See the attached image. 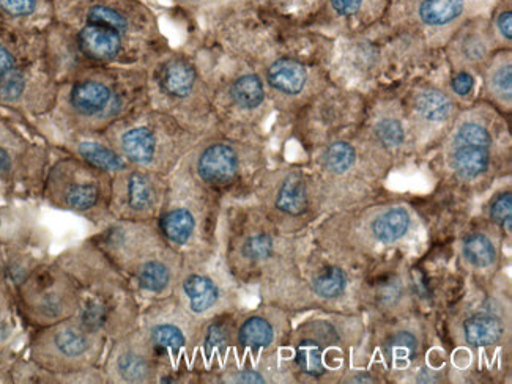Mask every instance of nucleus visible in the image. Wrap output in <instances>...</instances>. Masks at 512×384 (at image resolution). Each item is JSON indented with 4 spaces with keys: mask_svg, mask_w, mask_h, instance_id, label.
<instances>
[{
    "mask_svg": "<svg viewBox=\"0 0 512 384\" xmlns=\"http://www.w3.org/2000/svg\"><path fill=\"white\" fill-rule=\"evenodd\" d=\"M268 5L278 8L279 12H297L303 8L319 10L320 0H265Z\"/></svg>",
    "mask_w": 512,
    "mask_h": 384,
    "instance_id": "40",
    "label": "nucleus"
},
{
    "mask_svg": "<svg viewBox=\"0 0 512 384\" xmlns=\"http://www.w3.org/2000/svg\"><path fill=\"white\" fill-rule=\"evenodd\" d=\"M67 139L68 153L103 172L116 175L130 167L103 134H78Z\"/></svg>",
    "mask_w": 512,
    "mask_h": 384,
    "instance_id": "14",
    "label": "nucleus"
},
{
    "mask_svg": "<svg viewBox=\"0 0 512 384\" xmlns=\"http://www.w3.org/2000/svg\"><path fill=\"white\" fill-rule=\"evenodd\" d=\"M273 249H275V244L268 233H254L243 241L240 251H242L243 259L251 263H259L270 259Z\"/></svg>",
    "mask_w": 512,
    "mask_h": 384,
    "instance_id": "36",
    "label": "nucleus"
},
{
    "mask_svg": "<svg viewBox=\"0 0 512 384\" xmlns=\"http://www.w3.org/2000/svg\"><path fill=\"white\" fill-rule=\"evenodd\" d=\"M386 356L396 364L409 362L416 355V339L410 333H397L386 342Z\"/></svg>",
    "mask_w": 512,
    "mask_h": 384,
    "instance_id": "37",
    "label": "nucleus"
},
{
    "mask_svg": "<svg viewBox=\"0 0 512 384\" xmlns=\"http://www.w3.org/2000/svg\"><path fill=\"white\" fill-rule=\"evenodd\" d=\"M489 92L501 104L511 106L512 101V65L511 60L501 59L490 71Z\"/></svg>",
    "mask_w": 512,
    "mask_h": 384,
    "instance_id": "30",
    "label": "nucleus"
},
{
    "mask_svg": "<svg viewBox=\"0 0 512 384\" xmlns=\"http://www.w3.org/2000/svg\"><path fill=\"white\" fill-rule=\"evenodd\" d=\"M391 0H320L319 12L339 21L380 18L390 10Z\"/></svg>",
    "mask_w": 512,
    "mask_h": 384,
    "instance_id": "17",
    "label": "nucleus"
},
{
    "mask_svg": "<svg viewBox=\"0 0 512 384\" xmlns=\"http://www.w3.org/2000/svg\"><path fill=\"white\" fill-rule=\"evenodd\" d=\"M54 16V0H0V18L24 24L30 19Z\"/></svg>",
    "mask_w": 512,
    "mask_h": 384,
    "instance_id": "24",
    "label": "nucleus"
},
{
    "mask_svg": "<svg viewBox=\"0 0 512 384\" xmlns=\"http://www.w3.org/2000/svg\"><path fill=\"white\" fill-rule=\"evenodd\" d=\"M413 109L424 122L442 125L453 117L454 101L443 90L429 87L416 93L413 98Z\"/></svg>",
    "mask_w": 512,
    "mask_h": 384,
    "instance_id": "19",
    "label": "nucleus"
},
{
    "mask_svg": "<svg viewBox=\"0 0 512 384\" xmlns=\"http://www.w3.org/2000/svg\"><path fill=\"white\" fill-rule=\"evenodd\" d=\"M153 358H156L147 340L144 347L139 334L127 333L111 340L101 367L108 383H149L153 377Z\"/></svg>",
    "mask_w": 512,
    "mask_h": 384,
    "instance_id": "9",
    "label": "nucleus"
},
{
    "mask_svg": "<svg viewBox=\"0 0 512 384\" xmlns=\"http://www.w3.org/2000/svg\"><path fill=\"white\" fill-rule=\"evenodd\" d=\"M153 172L128 167L112 175L109 216L116 221H139L155 210L160 202Z\"/></svg>",
    "mask_w": 512,
    "mask_h": 384,
    "instance_id": "8",
    "label": "nucleus"
},
{
    "mask_svg": "<svg viewBox=\"0 0 512 384\" xmlns=\"http://www.w3.org/2000/svg\"><path fill=\"white\" fill-rule=\"evenodd\" d=\"M490 218L497 222L498 226L511 232L512 227V194L505 192L501 194L490 210Z\"/></svg>",
    "mask_w": 512,
    "mask_h": 384,
    "instance_id": "39",
    "label": "nucleus"
},
{
    "mask_svg": "<svg viewBox=\"0 0 512 384\" xmlns=\"http://www.w3.org/2000/svg\"><path fill=\"white\" fill-rule=\"evenodd\" d=\"M152 82L167 101L183 103L194 98L201 89V74L188 57L171 56L156 63Z\"/></svg>",
    "mask_w": 512,
    "mask_h": 384,
    "instance_id": "12",
    "label": "nucleus"
},
{
    "mask_svg": "<svg viewBox=\"0 0 512 384\" xmlns=\"http://www.w3.org/2000/svg\"><path fill=\"white\" fill-rule=\"evenodd\" d=\"M492 131L478 120H465L457 126L449 145V164L462 180H475L492 164Z\"/></svg>",
    "mask_w": 512,
    "mask_h": 384,
    "instance_id": "10",
    "label": "nucleus"
},
{
    "mask_svg": "<svg viewBox=\"0 0 512 384\" xmlns=\"http://www.w3.org/2000/svg\"><path fill=\"white\" fill-rule=\"evenodd\" d=\"M374 139L385 150H396L405 142V128L402 120L396 117H382L372 128Z\"/></svg>",
    "mask_w": 512,
    "mask_h": 384,
    "instance_id": "31",
    "label": "nucleus"
},
{
    "mask_svg": "<svg viewBox=\"0 0 512 384\" xmlns=\"http://www.w3.org/2000/svg\"><path fill=\"white\" fill-rule=\"evenodd\" d=\"M234 381L235 383L264 384L265 378L256 370L245 369L235 375Z\"/></svg>",
    "mask_w": 512,
    "mask_h": 384,
    "instance_id": "42",
    "label": "nucleus"
},
{
    "mask_svg": "<svg viewBox=\"0 0 512 384\" xmlns=\"http://www.w3.org/2000/svg\"><path fill=\"white\" fill-rule=\"evenodd\" d=\"M464 255L467 262L478 268H486L495 262V248L492 241L484 235H470L465 238Z\"/></svg>",
    "mask_w": 512,
    "mask_h": 384,
    "instance_id": "32",
    "label": "nucleus"
},
{
    "mask_svg": "<svg viewBox=\"0 0 512 384\" xmlns=\"http://www.w3.org/2000/svg\"><path fill=\"white\" fill-rule=\"evenodd\" d=\"M19 306L37 328L54 325L78 311L75 282L64 266L40 265L18 279Z\"/></svg>",
    "mask_w": 512,
    "mask_h": 384,
    "instance_id": "5",
    "label": "nucleus"
},
{
    "mask_svg": "<svg viewBox=\"0 0 512 384\" xmlns=\"http://www.w3.org/2000/svg\"><path fill=\"white\" fill-rule=\"evenodd\" d=\"M111 181V174L70 153L49 170L45 192L52 205L97 218L109 215Z\"/></svg>",
    "mask_w": 512,
    "mask_h": 384,
    "instance_id": "4",
    "label": "nucleus"
},
{
    "mask_svg": "<svg viewBox=\"0 0 512 384\" xmlns=\"http://www.w3.org/2000/svg\"><path fill=\"white\" fill-rule=\"evenodd\" d=\"M273 340H275V328L267 318L260 315L249 317L238 329V342L245 350L253 353H259L270 347Z\"/></svg>",
    "mask_w": 512,
    "mask_h": 384,
    "instance_id": "25",
    "label": "nucleus"
},
{
    "mask_svg": "<svg viewBox=\"0 0 512 384\" xmlns=\"http://www.w3.org/2000/svg\"><path fill=\"white\" fill-rule=\"evenodd\" d=\"M231 345V328L224 322L208 326L204 337V350L208 358H223Z\"/></svg>",
    "mask_w": 512,
    "mask_h": 384,
    "instance_id": "34",
    "label": "nucleus"
},
{
    "mask_svg": "<svg viewBox=\"0 0 512 384\" xmlns=\"http://www.w3.org/2000/svg\"><path fill=\"white\" fill-rule=\"evenodd\" d=\"M54 16L68 27H112L141 46L149 45L156 32L155 15L141 0H54Z\"/></svg>",
    "mask_w": 512,
    "mask_h": 384,
    "instance_id": "6",
    "label": "nucleus"
},
{
    "mask_svg": "<svg viewBox=\"0 0 512 384\" xmlns=\"http://www.w3.org/2000/svg\"><path fill=\"white\" fill-rule=\"evenodd\" d=\"M297 366L312 377H320L325 372L320 345L312 340H303L297 347Z\"/></svg>",
    "mask_w": 512,
    "mask_h": 384,
    "instance_id": "35",
    "label": "nucleus"
},
{
    "mask_svg": "<svg viewBox=\"0 0 512 384\" xmlns=\"http://www.w3.org/2000/svg\"><path fill=\"white\" fill-rule=\"evenodd\" d=\"M149 74L138 67L86 65L59 87L56 106L68 136L103 134L123 117L141 111Z\"/></svg>",
    "mask_w": 512,
    "mask_h": 384,
    "instance_id": "1",
    "label": "nucleus"
},
{
    "mask_svg": "<svg viewBox=\"0 0 512 384\" xmlns=\"http://www.w3.org/2000/svg\"><path fill=\"white\" fill-rule=\"evenodd\" d=\"M163 237L175 246H185L193 238L196 218L188 208H172L160 218Z\"/></svg>",
    "mask_w": 512,
    "mask_h": 384,
    "instance_id": "23",
    "label": "nucleus"
},
{
    "mask_svg": "<svg viewBox=\"0 0 512 384\" xmlns=\"http://www.w3.org/2000/svg\"><path fill=\"white\" fill-rule=\"evenodd\" d=\"M65 270L75 282L78 311L82 325L108 340L130 333L134 314V296L116 265L87 241L81 248L62 257Z\"/></svg>",
    "mask_w": 512,
    "mask_h": 384,
    "instance_id": "2",
    "label": "nucleus"
},
{
    "mask_svg": "<svg viewBox=\"0 0 512 384\" xmlns=\"http://www.w3.org/2000/svg\"><path fill=\"white\" fill-rule=\"evenodd\" d=\"M490 24L497 30L503 40H512V2L511 0H498L494 13L490 16Z\"/></svg>",
    "mask_w": 512,
    "mask_h": 384,
    "instance_id": "38",
    "label": "nucleus"
},
{
    "mask_svg": "<svg viewBox=\"0 0 512 384\" xmlns=\"http://www.w3.org/2000/svg\"><path fill=\"white\" fill-rule=\"evenodd\" d=\"M276 208L290 216H300L308 208V188L300 172H290L282 178L275 199Z\"/></svg>",
    "mask_w": 512,
    "mask_h": 384,
    "instance_id": "20",
    "label": "nucleus"
},
{
    "mask_svg": "<svg viewBox=\"0 0 512 384\" xmlns=\"http://www.w3.org/2000/svg\"><path fill=\"white\" fill-rule=\"evenodd\" d=\"M308 79L309 71L305 63L292 57H279L268 65L264 82L273 92L294 98L306 89Z\"/></svg>",
    "mask_w": 512,
    "mask_h": 384,
    "instance_id": "15",
    "label": "nucleus"
},
{
    "mask_svg": "<svg viewBox=\"0 0 512 384\" xmlns=\"http://www.w3.org/2000/svg\"><path fill=\"white\" fill-rule=\"evenodd\" d=\"M464 334L472 347H489L503 336V325L495 317L476 315L464 323Z\"/></svg>",
    "mask_w": 512,
    "mask_h": 384,
    "instance_id": "26",
    "label": "nucleus"
},
{
    "mask_svg": "<svg viewBox=\"0 0 512 384\" xmlns=\"http://www.w3.org/2000/svg\"><path fill=\"white\" fill-rule=\"evenodd\" d=\"M147 340L156 358L179 356L186 347L183 329L174 323H153L147 328Z\"/></svg>",
    "mask_w": 512,
    "mask_h": 384,
    "instance_id": "22",
    "label": "nucleus"
},
{
    "mask_svg": "<svg viewBox=\"0 0 512 384\" xmlns=\"http://www.w3.org/2000/svg\"><path fill=\"white\" fill-rule=\"evenodd\" d=\"M484 26V19H475L464 26V32L459 40V52L467 62L478 63L486 59L489 46L483 32Z\"/></svg>",
    "mask_w": 512,
    "mask_h": 384,
    "instance_id": "28",
    "label": "nucleus"
},
{
    "mask_svg": "<svg viewBox=\"0 0 512 384\" xmlns=\"http://www.w3.org/2000/svg\"><path fill=\"white\" fill-rule=\"evenodd\" d=\"M409 5L413 18L427 29L456 26L481 0H397Z\"/></svg>",
    "mask_w": 512,
    "mask_h": 384,
    "instance_id": "13",
    "label": "nucleus"
},
{
    "mask_svg": "<svg viewBox=\"0 0 512 384\" xmlns=\"http://www.w3.org/2000/svg\"><path fill=\"white\" fill-rule=\"evenodd\" d=\"M322 163L331 174H347L357 163V150L350 142H331L323 152Z\"/></svg>",
    "mask_w": 512,
    "mask_h": 384,
    "instance_id": "29",
    "label": "nucleus"
},
{
    "mask_svg": "<svg viewBox=\"0 0 512 384\" xmlns=\"http://www.w3.org/2000/svg\"><path fill=\"white\" fill-rule=\"evenodd\" d=\"M108 344L103 334L82 325L73 315L37 328L30 342V358L57 377H79L97 370Z\"/></svg>",
    "mask_w": 512,
    "mask_h": 384,
    "instance_id": "3",
    "label": "nucleus"
},
{
    "mask_svg": "<svg viewBox=\"0 0 512 384\" xmlns=\"http://www.w3.org/2000/svg\"><path fill=\"white\" fill-rule=\"evenodd\" d=\"M177 130L152 112L138 111L109 126L103 136L128 166L153 172L163 163L167 139Z\"/></svg>",
    "mask_w": 512,
    "mask_h": 384,
    "instance_id": "7",
    "label": "nucleus"
},
{
    "mask_svg": "<svg viewBox=\"0 0 512 384\" xmlns=\"http://www.w3.org/2000/svg\"><path fill=\"white\" fill-rule=\"evenodd\" d=\"M232 106L238 111L254 112L264 106L267 89L262 76L257 73L240 74L227 89Z\"/></svg>",
    "mask_w": 512,
    "mask_h": 384,
    "instance_id": "18",
    "label": "nucleus"
},
{
    "mask_svg": "<svg viewBox=\"0 0 512 384\" xmlns=\"http://www.w3.org/2000/svg\"><path fill=\"white\" fill-rule=\"evenodd\" d=\"M174 4L180 5L185 8H199L204 7L210 0H171Z\"/></svg>",
    "mask_w": 512,
    "mask_h": 384,
    "instance_id": "43",
    "label": "nucleus"
},
{
    "mask_svg": "<svg viewBox=\"0 0 512 384\" xmlns=\"http://www.w3.org/2000/svg\"><path fill=\"white\" fill-rule=\"evenodd\" d=\"M182 288L194 314H205L218 304L219 288L212 277L190 274L185 277Z\"/></svg>",
    "mask_w": 512,
    "mask_h": 384,
    "instance_id": "21",
    "label": "nucleus"
},
{
    "mask_svg": "<svg viewBox=\"0 0 512 384\" xmlns=\"http://www.w3.org/2000/svg\"><path fill=\"white\" fill-rule=\"evenodd\" d=\"M194 170L199 180L213 188L229 186L242 170V150L229 141H213L197 152Z\"/></svg>",
    "mask_w": 512,
    "mask_h": 384,
    "instance_id": "11",
    "label": "nucleus"
},
{
    "mask_svg": "<svg viewBox=\"0 0 512 384\" xmlns=\"http://www.w3.org/2000/svg\"><path fill=\"white\" fill-rule=\"evenodd\" d=\"M454 93L459 96H467L475 89V78L468 71H459L451 81Z\"/></svg>",
    "mask_w": 512,
    "mask_h": 384,
    "instance_id": "41",
    "label": "nucleus"
},
{
    "mask_svg": "<svg viewBox=\"0 0 512 384\" xmlns=\"http://www.w3.org/2000/svg\"><path fill=\"white\" fill-rule=\"evenodd\" d=\"M410 226V216L404 208H391L375 219L372 232L383 243H393L404 237Z\"/></svg>",
    "mask_w": 512,
    "mask_h": 384,
    "instance_id": "27",
    "label": "nucleus"
},
{
    "mask_svg": "<svg viewBox=\"0 0 512 384\" xmlns=\"http://www.w3.org/2000/svg\"><path fill=\"white\" fill-rule=\"evenodd\" d=\"M29 142L7 123L0 122V186L12 181L29 163Z\"/></svg>",
    "mask_w": 512,
    "mask_h": 384,
    "instance_id": "16",
    "label": "nucleus"
},
{
    "mask_svg": "<svg viewBox=\"0 0 512 384\" xmlns=\"http://www.w3.org/2000/svg\"><path fill=\"white\" fill-rule=\"evenodd\" d=\"M312 287H314V292L322 298H327V300L338 298L346 288V276L338 266H330L314 279Z\"/></svg>",
    "mask_w": 512,
    "mask_h": 384,
    "instance_id": "33",
    "label": "nucleus"
}]
</instances>
